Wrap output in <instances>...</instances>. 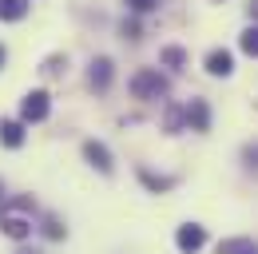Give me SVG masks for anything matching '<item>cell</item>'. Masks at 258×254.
Returning a JSON list of instances; mask_svg holds the SVG:
<instances>
[{
	"instance_id": "1",
	"label": "cell",
	"mask_w": 258,
	"mask_h": 254,
	"mask_svg": "<svg viewBox=\"0 0 258 254\" xmlns=\"http://www.w3.org/2000/svg\"><path fill=\"white\" fill-rule=\"evenodd\" d=\"M131 92H135V99H159V95H167V80L155 68H143L131 76Z\"/></svg>"
},
{
	"instance_id": "2",
	"label": "cell",
	"mask_w": 258,
	"mask_h": 254,
	"mask_svg": "<svg viewBox=\"0 0 258 254\" xmlns=\"http://www.w3.org/2000/svg\"><path fill=\"white\" fill-rule=\"evenodd\" d=\"M48 92H28L20 99V123H40V119H48Z\"/></svg>"
},
{
	"instance_id": "3",
	"label": "cell",
	"mask_w": 258,
	"mask_h": 254,
	"mask_svg": "<svg viewBox=\"0 0 258 254\" xmlns=\"http://www.w3.org/2000/svg\"><path fill=\"white\" fill-rule=\"evenodd\" d=\"M207 242V230L199 226V222H187V226H179V234H175V246L183 254H195L199 246Z\"/></svg>"
},
{
	"instance_id": "4",
	"label": "cell",
	"mask_w": 258,
	"mask_h": 254,
	"mask_svg": "<svg viewBox=\"0 0 258 254\" xmlns=\"http://www.w3.org/2000/svg\"><path fill=\"white\" fill-rule=\"evenodd\" d=\"M0 230H4L8 238H16V242H20V238H28V234H32V222L20 219V215H8V211H0Z\"/></svg>"
},
{
	"instance_id": "5",
	"label": "cell",
	"mask_w": 258,
	"mask_h": 254,
	"mask_svg": "<svg viewBox=\"0 0 258 254\" xmlns=\"http://www.w3.org/2000/svg\"><path fill=\"white\" fill-rule=\"evenodd\" d=\"M84 159H88L96 171H103V175L111 171V151H107L103 143H96V139H88V143H84Z\"/></svg>"
},
{
	"instance_id": "6",
	"label": "cell",
	"mask_w": 258,
	"mask_h": 254,
	"mask_svg": "<svg viewBox=\"0 0 258 254\" xmlns=\"http://www.w3.org/2000/svg\"><path fill=\"white\" fill-rule=\"evenodd\" d=\"M207 72H211V76H230V72H234V56H230L226 48H215V52L207 56Z\"/></svg>"
},
{
	"instance_id": "7",
	"label": "cell",
	"mask_w": 258,
	"mask_h": 254,
	"mask_svg": "<svg viewBox=\"0 0 258 254\" xmlns=\"http://www.w3.org/2000/svg\"><path fill=\"white\" fill-rule=\"evenodd\" d=\"M88 80H92V88L107 92V84H111V60H107V56L92 60V72H88Z\"/></svg>"
},
{
	"instance_id": "8",
	"label": "cell",
	"mask_w": 258,
	"mask_h": 254,
	"mask_svg": "<svg viewBox=\"0 0 258 254\" xmlns=\"http://www.w3.org/2000/svg\"><path fill=\"white\" fill-rule=\"evenodd\" d=\"M187 123H191V131H207V127H211V107H207L203 99H191V107H187Z\"/></svg>"
},
{
	"instance_id": "9",
	"label": "cell",
	"mask_w": 258,
	"mask_h": 254,
	"mask_svg": "<svg viewBox=\"0 0 258 254\" xmlns=\"http://www.w3.org/2000/svg\"><path fill=\"white\" fill-rule=\"evenodd\" d=\"M0 143L4 147H20L24 143V123L20 119H0Z\"/></svg>"
},
{
	"instance_id": "10",
	"label": "cell",
	"mask_w": 258,
	"mask_h": 254,
	"mask_svg": "<svg viewBox=\"0 0 258 254\" xmlns=\"http://www.w3.org/2000/svg\"><path fill=\"white\" fill-rule=\"evenodd\" d=\"M28 16V0H0V20H24Z\"/></svg>"
},
{
	"instance_id": "11",
	"label": "cell",
	"mask_w": 258,
	"mask_h": 254,
	"mask_svg": "<svg viewBox=\"0 0 258 254\" xmlns=\"http://www.w3.org/2000/svg\"><path fill=\"white\" fill-rule=\"evenodd\" d=\"M219 254H258L250 238H223L219 242Z\"/></svg>"
},
{
	"instance_id": "12",
	"label": "cell",
	"mask_w": 258,
	"mask_h": 254,
	"mask_svg": "<svg viewBox=\"0 0 258 254\" xmlns=\"http://www.w3.org/2000/svg\"><path fill=\"white\" fill-rule=\"evenodd\" d=\"M238 44H242V52H246V56H258V28H246Z\"/></svg>"
},
{
	"instance_id": "13",
	"label": "cell",
	"mask_w": 258,
	"mask_h": 254,
	"mask_svg": "<svg viewBox=\"0 0 258 254\" xmlns=\"http://www.w3.org/2000/svg\"><path fill=\"white\" fill-rule=\"evenodd\" d=\"M44 234H48V238H64V226H60V219H44Z\"/></svg>"
},
{
	"instance_id": "14",
	"label": "cell",
	"mask_w": 258,
	"mask_h": 254,
	"mask_svg": "<svg viewBox=\"0 0 258 254\" xmlns=\"http://www.w3.org/2000/svg\"><path fill=\"white\" fill-rule=\"evenodd\" d=\"M155 4H159V0H127V8H131V12H151Z\"/></svg>"
},
{
	"instance_id": "15",
	"label": "cell",
	"mask_w": 258,
	"mask_h": 254,
	"mask_svg": "<svg viewBox=\"0 0 258 254\" xmlns=\"http://www.w3.org/2000/svg\"><path fill=\"white\" fill-rule=\"evenodd\" d=\"M163 64H183V52H179V48H167V52H163Z\"/></svg>"
},
{
	"instance_id": "16",
	"label": "cell",
	"mask_w": 258,
	"mask_h": 254,
	"mask_svg": "<svg viewBox=\"0 0 258 254\" xmlns=\"http://www.w3.org/2000/svg\"><path fill=\"white\" fill-rule=\"evenodd\" d=\"M246 159H250V163H258V147H246Z\"/></svg>"
},
{
	"instance_id": "17",
	"label": "cell",
	"mask_w": 258,
	"mask_h": 254,
	"mask_svg": "<svg viewBox=\"0 0 258 254\" xmlns=\"http://www.w3.org/2000/svg\"><path fill=\"white\" fill-rule=\"evenodd\" d=\"M246 8H250V16H254V20H258V0H250V4H246Z\"/></svg>"
},
{
	"instance_id": "18",
	"label": "cell",
	"mask_w": 258,
	"mask_h": 254,
	"mask_svg": "<svg viewBox=\"0 0 258 254\" xmlns=\"http://www.w3.org/2000/svg\"><path fill=\"white\" fill-rule=\"evenodd\" d=\"M4 60H8V52H4V44H0V68H4Z\"/></svg>"
},
{
	"instance_id": "19",
	"label": "cell",
	"mask_w": 258,
	"mask_h": 254,
	"mask_svg": "<svg viewBox=\"0 0 258 254\" xmlns=\"http://www.w3.org/2000/svg\"><path fill=\"white\" fill-rule=\"evenodd\" d=\"M0 199H4V183H0Z\"/></svg>"
}]
</instances>
